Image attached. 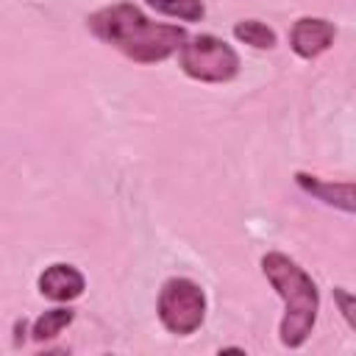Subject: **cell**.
I'll use <instances>...</instances> for the list:
<instances>
[{
	"label": "cell",
	"instance_id": "obj_5",
	"mask_svg": "<svg viewBox=\"0 0 356 356\" xmlns=\"http://www.w3.org/2000/svg\"><path fill=\"white\" fill-rule=\"evenodd\" d=\"M337 28L323 19V17H300L292 31H289V47L295 50V56L312 61L317 56H323L331 44H334Z\"/></svg>",
	"mask_w": 356,
	"mask_h": 356
},
{
	"label": "cell",
	"instance_id": "obj_8",
	"mask_svg": "<svg viewBox=\"0 0 356 356\" xmlns=\"http://www.w3.org/2000/svg\"><path fill=\"white\" fill-rule=\"evenodd\" d=\"M234 36H236L239 42L256 47V50H273L275 42H278L275 31H273L270 25L259 22V19H239V22L234 25Z\"/></svg>",
	"mask_w": 356,
	"mask_h": 356
},
{
	"label": "cell",
	"instance_id": "obj_6",
	"mask_svg": "<svg viewBox=\"0 0 356 356\" xmlns=\"http://www.w3.org/2000/svg\"><path fill=\"white\" fill-rule=\"evenodd\" d=\"M83 289H86L83 273L72 264H64V261L44 267L39 275V292L56 303H70V300L81 298Z\"/></svg>",
	"mask_w": 356,
	"mask_h": 356
},
{
	"label": "cell",
	"instance_id": "obj_7",
	"mask_svg": "<svg viewBox=\"0 0 356 356\" xmlns=\"http://www.w3.org/2000/svg\"><path fill=\"white\" fill-rule=\"evenodd\" d=\"M295 181L303 192H309L314 200H323L325 206H337L342 211H353V184L350 181H323L317 175H309V172H295Z\"/></svg>",
	"mask_w": 356,
	"mask_h": 356
},
{
	"label": "cell",
	"instance_id": "obj_1",
	"mask_svg": "<svg viewBox=\"0 0 356 356\" xmlns=\"http://www.w3.org/2000/svg\"><path fill=\"white\" fill-rule=\"evenodd\" d=\"M89 31L128 56L136 64H159L181 50L186 31L167 22H153L145 17L134 3H114L100 11H95L86 19Z\"/></svg>",
	"mask_w": 356,
	"mask_h": 356
},
{
	"label": "cell",
	"instance_id": "obj_11",
	"mask_svg": "<svg viewBox=\"0 0 356 356\" xmlns=\"http://www.w3.org/2000/svg\"><path fill=\"white\" fill-rule=\"evenodd\" d=\"M334 300L339 303V309H342V314H345L348 325H353V295H350L348 289L337 286V289H334Z\"/></svg>",
	"mask_w": 356,
	"mask_h": 356
},
{
	"label": "cell",
	"instance_id": "obj_9",
	"mask_svg": "<svg viewBox=\"0 0 356 356\" xmlns=\"http://www.w3.org/2000/svg\"><path fill=\"white\" fill-rule=\"evenodd\" d=\"M72 320H75V312H72V309H50V312H44L42 317H36V323H33V328H31V337H33L36 342L53 339V337H58Z\"/></svg>",
	"mask_w": 356,
	"mask_h": 356
},
{
	"label": "cell",
	"instance_id": "obj_10",
	"mask_svg": "<svg viewBox=\"0 0 356 356\" xmlns=\"http://www.w3.org/2000/svg\"><path fill=\"white\" fill-rule=\"evenodd\" d=\"M147 6L156 8L159 14H167L184 22H200L206 14L203 0H147Z\"/></svg>",
	"mask_w": 356,
	"mask_h": 356
},
{
	"label": "cell",
	"instance_id": "obj_4",
	"mask_svg": "<svg viewBox=\"0 0 356 356\" xmlns=\"http://www.w3.org/2000/svg\"><path fill=\"white\" fill-rule=\"evenodd\" d=\"M156 312L170 334L189 337L206 320V295L192 278H170L159 292Z\"/></svg>",
	"mask_w": 356,
	"mask_h": 356
},
{
	"label": "cell",
	"instance_id": "obj_2",
	"mask_svg": "<svg viewBox=\"0 0 356 356\" xmlns=\"http://www.w3.org/2000/svg\"><path fill=\"white\" fill-rule=\"evenodd\" d=\"M261 273L284 300V317L278 325L281 345L300 348L317 323V309H320L317 284L295 259L278 250L261 256Z\"/></svg>",
	"mask_w": 356,
	"mask_h": 356
},
{
	"label": "cell",
	"instance_id": "obj_3",
	"mask_svg": "<svg viewBox=\"0 0 356 356\" xmlns=\"http://www.w3.org/2000/svg\"><path fill=\"white\" fill-rule=\"evenodd\" d=\"M239 56L236 50L211 36V33H200L192 39H184L181 44V70L203 83H228L239 75Z\"/></svg>",
	"mask_w": 356,
	"mask_h": 356
}]
</instances>
